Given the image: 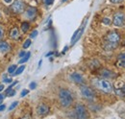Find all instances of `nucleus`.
<instances>
[{
	"mask_svg": "<svg viewBox=\"0 0 125 119\" xmlns=\"http://www.w3.org/2000/svg\"><path fill=\"white\" fill-rule=\"evenodd\" d=\"M19 37H20V33H19V30L17 29L16 27H14L13 29L11 30V32H10V38H12L13 40H18L19 39Z\"/></svg>",
	"mask_w": 125,
	"mask_h": 119,
	"instance_id": "obj_11",
	"label": "nucleus"
},
{
	"mask_svg": "<svg viewBox=\"0 0 125 119\" xmlns=\"http://www.w3.org/2000/svg\"><path fill=\"white\" fill-rule=\"evenodd\" d=\"M7 94V96H9V97H12V96H14L15 94H16V90H14V89H11L8 93H6Z\"/></svg>",
	"mask_w": 125,
	"mask_h": 119,
	"instance_id": "obj_22",
	"label": "nucleus"
},
{
	"mask_svg": "<svg viewBox=\"0 0 125 119\" xmlns=\"http://www.w3.org/2000/svg\"><path fill=\"white\" fill-rule=\"evenodd\" d=\"M4 98H5V95L4 94H0V104L2 103V101L4 100Z\"/></svg>",
	"mask_w": 125,
	"mask_h": 119,
	"instance_id": "obj_32",
	"label": "nucleus"
},
{
	"mask_svg": "<svg viewBox=\"0 0 125 119\" xmlns=\"http://www.w3.org/2000/svg\"><path fill=\"white\" fill-rule=\"evenodd\" d=\"M65 1H66V0H62V2H65Z\"/></svg>",
	"mask_w": 125,
	"mask_h": 119,
	"instance_id": "obj_39",
	"label": "nucleus"
},
{
	"mask_svg": "<svg viewBox=\"0 0 125 119\" xmlns=\"http://www.w3.org/2000/svg\"><path fill=\"white\" fill-rule=\"evenodd\" d=\"M30 45H31V40L28 39V40H26L24 41V43H23V48L26 49V48H28Z\"/></svg>",
	"mask_w": 125,
	"mask_h": 119,
	"instance_id": "obj_21",
	"label": "nucleus"
},
{
	"mask_svg": "<svg viewBox=\"0 0 125 119\" xmlns=\"http://www.w3.org/2000/svg\"><path fill=\"white\" fill-rule=\"evenodd\" d=\"M26 55V52L25 51H21L20 53H19V58H22V57H24Z\"/></svg>",
	"mask_w": 125,
	"mask_h": 119,
	"instance_id": "obj_31",
	"label": "nucleus"
},
{
	"mask_svg": "<svg viewBox=\"0 0 125 119\" xmlns=\"http://www.w3.org/2000/svg\"><path fill=\"white\" fill-rule=\"evenodd\" d=\"M16 70V64H13V65H11V66L8 68V73H10V74H14Z\"/></svg>",
	"mask_w": 125,
	"mask_h": 119,
	"instance_id": "obj_19",
	"label": "nucleus"
},
{
	"mask_svg": "<svg viewBox=\"0 0 125 119\" xmlns=\"http://www.w3.org/2000/svg\"><path fill=\"white\" fill-rule=\"evenodd\" d=\"M38 36V31L37 30H35V31H33L31 33V35H30V38L31 39H34V38H36Z\"/></svg>",
	"mask_w": 125,
	"mask_h": 119,
	"instance_id": "obj_23",
	"label": "nucleus"
},
{
	"mask_svg": "<svg viewBox=\"0 0 125 119\" xmlns=\"http://www.w3.org/2000/svg\"><path fill=\"white\" fill-rule=\"evenodd\" d=\"M117 64H118V66L125 68V53H122V54H120L118 56V58H117Z\"/></svg>",
	"mask_w": 125,
	"mask_h": 119,
	"instance_id": "obj_13",
	"label": "nucleus"
},
{
	"mask_svg": "<svg viewBox=\"0 0 125 119\" xmlns=\"http://www.w3.org/2000/svg\"><path fill=\"white\" fill-rule=\"evenodd\" d=\"M120 41V36L116 31H111L109 32L104 40V49L107 51H112L117 47Z\"/></svg>",
	"mask_w": 125,
	"mask_h": 119,
	"instance_id": "obj_1",
	"label": "nucleus"
},
{
	"mask_svg": "<svg viewBox=\"0 0 125 119\" xmlns=\"http://www.w3.org/2000/svg\"><path fill=\"white\" fill-rule=\"evenodd\" d=\"M112 3H114V4H118V3H121V2H123V0H110Z\"/></svg>",
	"mask_w": 125,
	"mask_h": 119,
	"instance_id": "obj_28",
	"label": "nucleus"
},
{
	"mask_svg": "<svg viewBox=\"0 0 125 119\" xmlns=\"http://www.w3.org/2000/svg\"><path fill=\"white\" fill-rule=\"evenodd\" d=\"M125 21V15L121 12H118V13H115L114 15V18H113V23L115 26L116 27H120L124 24Z\"/></svg>",
	"mask_w": 125,
	"mask_h": 119,
	"instance_id": "obj_7",
	"label": "nucleus"
},
{
	"mask_svg": "<svg viewBox=\"0 0 125 119\" xmlns=\"http://www.w3.org/2000/svg\"><path fill=\"white\" fill-rule=\"evenodd\" d=\"M28 93H29V90H27V89H23V90L21 91V94H20V95H21V97H24V96L27 95Z\"/></svg>",
	"mask_w": 125,
	"mask_h": 119,
	"instance_id": "obj_24",
	"label": "nucleus"
},
{
	"mask_svg": "<svg viewBox=\"0 0 125 119\" xmlns=\"http://www.w3.org/2000/svg\"><path fill=\"white\" fill-rule=\"evenodd\" d=\"M93 85L94 86V88L105 93H111L113 91V87L111 83L106 79H94L93 81Z\"/></svg>",
	"mask_w": 125,
	"mask_h": 119,
	"instance_id": "obj_3",
	"label": "nucleus"
},
{
	"mask_svg": "<svg viewBox=\"0 0 125 119\" xmlns=\"http://www.w3.org/2000/svg\"><path fill=\"white\" fill-rule=\"evenodd\" d=\"M80 92H81V95H82L85 99H87V100H89V101H93V100H94V98H95V93H94V91L91 89V88H89V87L82 86V87L80 88Z\"/></svg>",
	"mask_w": 125,
	"mask_h": 119,
	"instance_id": "obj_4",
	"label": "nucleus"
},
{
	"mask_svg": "<svg viewBox=\"0 0 125 119\" xmlns=\"http://www.w3.org/2000/svg\"><path fill=\"white\" fill-rule=\"evenodd\" d=\"M11 49V46L6 41H0V52L1 53H7Z\"/></svg>",
	"mask_w": 125,
	"mask_h": 119,
	"instance_id": "obj_12",
	"label": "nucleus"
},
{
	"mask_svg": "<svg viewBox=\"0 0 125 119\" xmlns=\"http://www.w3.org/2000/svg\"><path fill=\"white\" fill-rule=\"evenodd\" d=\"M4 89V85L3 84H0V91H2Z\"/></svg>",
	"mask_w": 125,
	"mask_h": 119,
	"instance_id": "obj_35",
	"label": "nucleus"
},
{
	"mask_svg": "<svg viewBox=\"0 0 125 119\" xmlns=\"http://www.w3.org/2000/svg\"><path fill=\"white\" fill-rule=\"evenodd\" d=\"M30 56H31V53H30V52L26 53V55H25L24 57H22V59L19 60V63H24V62H26L28 60L30 59Z\"/></svg>",
	"mask_w": 125,
	"mask_h": 119,
	"instance_id": "obj_18",
	"label": "nucleus"
},
{
	"mask_svg": "<svg viewBox=\"0 0 125 119\" xmlns=\"http://www.w3.org/2000/svg\"><path fill=\"white\" fill-rule=\"evenodd\" d=\"M51 55H53V52H49V53L47 54L46 56H47V57H48V56H51Z\"/></svg>",
	"mask_w": 125,
	"mask_h": 119,
	"instance_id": "obj_37",
	"label": "nucleus"
},
{
	"mask_svg": "<svg viewBox=\"0 0 125 119\" xmlns=\"http://www.w3.org/2000/svg\"><path fill=\"white\" fill-rule=\"evenodd\" d=\"M30 28V25H29V23L28 22H22L21 23V30H22V32L23 33H26V32H28V30Z\"/></svg>",
	"mask_w": 125,
	"mask_h": 119,
	"instance_id": "obj_16",
	"label": "nucleus"
},
{
	"mask_svg": "<svg viewBox=\"0 0 125 119\" xmlns=\"http://www.w3.org/2000/svg\"><path fill=\"white\" fill-rule=\"evenodd\" d=\"M3 37H4V31L2 29V27L0 26V40H1Z\"/></svg>",
	"mask_w": 125,
	"mask_h": 119,
	"instance_id": "obj_29",
	"label": "nucleus"
},
{
	"mask_svg": "<svg viewBox=\"0 0 125 119\" xmlns=\"http://www.w3.org/2000/svg\"><path fill=\"white\" fill-rule=\"evenodd\" d=\"M74 116L76 118L80 119H84V118H88L89 117V114H88V111H87V109L85 108V106L81 104H77L75 109H74Z\"/></svg>",
	"mask_w": 125,
	"mask_h": 119,
	"instance_id": "obj_5",
	"label": "nucleus"
},
{
	"mask_svg": "<svg viewBox=\"0 0 125 119\" xmlns=\"http://www.w3.org/2000/svg\"><path fill=\"white\" fill-rule=\"evenodd\" d=\"M67 48H68V47H67V46H65V47L63 48V51H62V53H65V52H66V50H67Z\"/></svg>",
	"mask_w": 125,
	"mask_h": 119,
	"instance_id": "obj_36",
	"label": "nucleus"
},
{
	"mask_svg": "<svg viewBox=\"0 0 125 119\" xmlns=\"http://www.w3.org/2000/svg\"><path fill=\"white\" fill-rule=\"evenodd\" d=\"M58 97H59V101H60V104L62 108H68L70 107L73 101H74V97H73V94L72 92L67 89H60L59 91V94H58Z\"/></svg>",
	"mask_w": 125,
	"mask_h": 119,
	"instance_id": "obj_2",
	"label": "nucleus"
},
{
	"mask_svg": "<svg viewBox=\"0 0 125 119\" xmlns=\"http://www.w3.org/2000/svg\"><path fill=\"white\" fill-rule=\"evenodd\" d=\"M48 112H49V107L47 105L42 103L37 107V113L40 116H45L46 114H48Z\"/></svg>",
	"mask_w": 125,
	"mask_h": 119,
	"instance_id": "obj_8",
	"label": "nucleus"
},
{
	"mask_svg": "<svg viewBox=\"0 0 125 119\" xmlns=\"http://www.w3.org/2000/svg\"><path fill=\"white\" fill-rule=\"evenodd\" d=\"M115 92L117 96L119 97H125V85L121 88H118V89H115Z\"/></svg>",
	"mask_w": 125,
	"mask_h": 119,
	"instance_id": "obj_14",
	"label": "nucleus"
},
{
	"mask_svg": "<svg viewBox=\"0 0 125 119\" xmlns=\"http://www.w3.org/2000/svg\"><path fill=\"white\" fill-rule=\"evenodd\" d=\"M17 105H18V102H17V101H15L14 103H12V105H11V106L9 107V109H9V111H11V110L15 109L16 107H17Z\"/></svg>",
	"mask_w": 125,
	"mask_h": 119,
	"instance_id": "obj_20",
	"label": "nucleus"
},
{
	"mask_svg": "<svg viewBox=\"0 0 125 119\" xmlns=\"http://www.w3.org/2000/svg\"><path fill=\"white\" fill-rule=\"evenodd\" d=\"M103 23H104V24H107V25H109L110 23H111V20H110L108 17H105V18L103 19Z\"/></svg>",
	"mask_w": 125,
	"mask_h": 119,
	"instance_id": "obj_26",
	"label": "nucleus"
},
{
	"mask_svg": "<svg viewBox=\"0 0 125 119\" xmlns=\"http://www.w3.org/2000/svg\"><path fill=\"white\" fill-rule=\"evenodd\" d=\"M4 2L7 3V4H12L13 3V0H4Z\"/></svg>",
	"mask_w": 125,
	"mask_h": 119,
	"instance_id": "obj_34",
	"label": "nucleus"
},
{
	"mask_svg": "<svg viewBox=\"0 0 125 119\" xmlns=\"http://www.w3.org/2000/svg\"><path fill=\"white\" fill-rule=\"evenodd\" d=\"M37 15V9L34 8V7H29L27 10H26V16L29 18V19H34Z\"/></svg>",
	"mask_w": 125,
	"mask_h": 119,
	"instance_id": "obj_10",
	"label": "nucleus"
},
{
	"mask_svg": "<svg viewBox=\"0 0 125 119\" xmlns=\"http://www.w3.org/2000/svg\"><path fill=\"white\" fill-rule=\"evenodd\" d=\"M101 75H102L103 77H105V78H113V77L115 76L112 71L107 70V69H103V70L101 71Z\"/></svg>",
	"mask_w": 125,
	"mask_h": 119,
	"instance_id": "obj_15",
	"label": "nucleus"
},
{
	"mask_svg": "<svg viewBox=\"0 0 125 119\" xmlns=\"http://www.w3.org/2000/svg\"><path fill=\"white\" fill-rule=\"evenodd\" d=\"M12 81H13V80H12L11 78H6V77L3 78V82H4V83H12Z\"/></svg>",
	"mask_w": 125,
	"mask_h": 119,
	"instance_id": "obj_27",
	"label": "nucleus"
},
{
	"mask_svg": "<svg viewBox=\"0 0 125 119\" xmlns=\"http://www.w3.org/2000/svg\"><path fill=\"white\" fill-rule=\"evenodd\" d=\"M24 69H25V65H20L18 68H16V70L15 71V73H14V76H17V75L21 74L23 71H24Z\"/></svg>",
	"mask_w": 125,
	"mask_h": 119,
	"instance_id": "obj_17",
	"label": "nucleus"
},
{
	"mask_svg": "<svg viewBox=\"0 0 125 119\" xmlns=\"http://www.w3.org/2000/svg\"><path fill=\"white\" fill-rule=\"evenodd\" d=\"M11 10L15 13V14H21L22 12H24L25 9V5L21 0H16L12 3L11 5Z\"/></svg>",
	"mask_w": 125,
	"mask_h": 119,
	"instance_id": "obj_6",
	"label": "nucleus"
},
{
	"mask_svg": "<svg viewBox=\"0 0 125 119\" xmlns=\"http://www.w3.org/2000/svg\"><path fill=\"white\" fill-rule=\"evenodd\" d=\"M5 109H6V106H5V105H0V111L4 110Z\"/></svg>",
	"mask_w": 125,
	"mask_h": 119,
	"instance_id": "obj_33",
	"label": "nucleus"
},
{
	"mask_svg": "<svg viewBox=\"0 0 125 119\" xmlns=\"http://www.w3.org/2000/svg\"><path fill=\"white\" fill-rule=\"evenodd\" d=\"M69 78H70V80H71L73 83H75V84H80V85H82V84H84V82H85L84 77L80 74V73H78V72H73V73H71L70 76H69Z\"/></svg>",
	"mask_w": 125,
	"mask_h": 119,
	"instance_id": "obj_9",
	"label": "nucleus"
},
{
	"mask_svg": "<svg viewBox=\"0 0 125 119\" xmlns=\"http://www.w3.org/2000/svg\"><path fill=\"white\" fill-rule=\"evenodd\" d=\"M36 87H37V83H35V82H32V83H30V85H29V88L31 89H35Z\"/></svg>",
	"mask_w": 125,
	"mask_h": 119,
	"instance_id": "obj_25",
	"label": "nucleus"
},
{
	"mask_svg": "<svg viewBox=\"0 0 125 119\" xmlns=\"http://www.w3.org/2000/svg\"><path fill=\"white\" fill-rule=\"evenodd\" d=\"M44 1H45V4H46L47 6H49V5H52L54 0H44Z\"/></svg>",
	"mask_w": 125,
	"mask_h": 119,
	"instance_id": "obj_30",
	"label": "nucleus"
},
{
	"mask_svg": "<svg viewBox=\"0 0 125 119\" xmlns=\"http://www.w3.org/2000/svg\"><path fill=\"white\" fill-rule=\"evenodd\" d=\"M42 60H40V61H39V67H41V65H42Z\"/></svg>",
	"mask_w": 125,
	"mask_h": 119,
	"instance_id": "obj_38",
	"label": "nucleus"
}]
</instances>
